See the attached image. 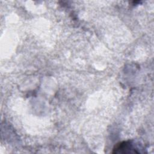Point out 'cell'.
Wrapping results in <instances>:
<instances>
[{"instance_id": "6da1fadb", "label": "cell", "mask_w": 154, "mask_h": 154, "mask_svg": "<svg viewBox=\"0 0 154 154\" xmlns=\"http://www.w3.org/2000/svg\"><path fill=\"white\" fill-rule=\"evenodd\" d=\"M134 147V144L131 141H123L117 144L113 149L114 153H140Z\"/></svg>"}]
</instances>
